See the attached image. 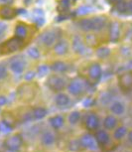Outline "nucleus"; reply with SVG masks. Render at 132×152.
I'll use <instances>...</instances> for the list:
<instances>
[{"mask_svg":"<svg viewBox=\"0 0 132 152\" xmlns=\"http://www.w3.org/2000/svg\"><path fill=\"white\" fill-rule=\"evenodd\" d=\"M58 39V33L56 30H48L43 32L41 35L39 36L38 41L41 43L42 45H44L45 47H52L53 45H55V43Z\"/></svg>","mask_w":132,"mask_h":152,"instance_id":"nucleus-1","label":"nucleus"},{"mask_svg":"<svg viewBox=\"0 0 132 152\" xmlns=\"http://www.w3.org/2000/svg\"><path fill=\"white\" fill-rule=\"evenodd\" d=\"M66 85H67L66 80L60 76H56V75L50 76L47 80V86L49 87V88H51L54 91H63L66 88Z\"/></svg>","mask_w":132,"mask_h":152,"instance_id":"nucleus-2","label":"nucleus"},{"mask_svg":"<svg viewBox=\"0 0 132 152\" xmlns=\"http://www.w3.org/2000/svg\"><path fill=\"white\" fill-rule=\"evenodd\" d=\"M26 66H27V62H26L25 57L22 55L15 56L14 58L10 60V63H9L10 70L14 72L15 74L22 73V72L25 70Z\"/></svg>","mask_w":132,"mask_h":152,"instance_id":"nucleus-3","label":"nucleus"},{"mask_svg":"<svg viewBox=\"0 0 132 152\" xmlns=\"http://www.w3.org/2000/svg\"><path fill=\"white\" fill-rule=\"evenodd\" d=\"M23 144V138L20 134H15V135L10 136L9 138L5 140L4 146L10 151H17Z\"/></svg>","mask_w":132,"mask_h":152,"instance_id":"nucleus-4","label":"nucleus"},{"mask_svg":"<svg viewBox=\"0 0 132 152\" xmlns=\"http://www.w3.org/2000/svg\"><path fill=\"white\" fill-rule=\"evenodd\" d=\"M85 82L79 78L74 79L68 86V90L70 91V94H73V96H79L85 91Z\"/></svg>","mask_w":132,"mask_h":152,"instance_id":"nucleus-5","label":"nucleus"},{"mask_svg":"<svg viewBox=\"0 0 132 152\" xmlns=\"http://www.w3.org/2000/svg\"><path fill=\"white\" fill-rule=\"evenodd\" d=\"M118 84L122 91H132V72H125L118 77Z\"/></svg>","mask_w":132,"mask_h":152,"instance_id":"nucleus-6","label":"nucleus"},{"mask_svg":"<svg viewBox=\"0 0 132 152\" xmlns=\"http://www.w3.org/2000/svg\"><path fill=\"white\" fill-rule=\"evenodd\" d=\"M79 143L82 147H85V149H88V150H96L98 148V144H97L94 136H93L90 133H85L84 134L81 139H79Z\"/></svg>","mask_w":132,"mask_h":152,"instance_id":"nucleus-7","label":"nucleus"},{"mask_svg":"<svg viewBox=\"0 0 132 152\" xmlns=\"http://www.w3.org/2000/svg\"><path fill=\"white\" fill-rule=\"evenodd\" d=\"M22 46H23L22 39L14 37V38H11L10 40H8V41L5 43L3 46V49L6 53H13V52L19 51L20 49L22 48Z\"/></svg>","mask_w":132,"mask_h":152,"instance_id":"nucleus-8","label":"nucleus"},{"mask_svg":"<svg viewBox=\"0 0 132 152\" xmlns=\"http://www.w3.org/2000/svg\"><path fill=\"white\" fill-rule=\"evenodd\" d=\"M88 76L93 82H98L102 76V70L100 65L97 64V63H94V64L91 65L88 69Z\"/></svg>","mask_w":132,"mask_h":152,"instance_id":"nucleus-9","label":"nucleus"},{"mask_svg":"<svg viewBox=\"0 0 132 152\" xmlns=\"http://www.w3.org/2000/svg\"><path fill=\"white\" fill-rule=\"evenodd\" d=\"M99 126V118L96 114L94 113H90L88 114L87 119H85V127L88 128V130L93 131L96 130Z\"/></svg>","mask_w":132,"mask_h":152,"instance_id":"nucleus-10","label":"nucleus"},{"mask_svg":"<svg viewBox=\"0 0 132 152\" xmlns=\"http://www.w3.org/2000/svg\"><path fill=\"white\" fill-rule=\"evenodd\" d=\"M73 48L74 51L77 54H81V55H85L87 53V47L84 41L79 36H74L73 39Z\"/></svg>","mask_w":132,"mask_h":152,"instance_id":"nucleus-11","label":"nucleus"},{"mask_svg":"<svg viewBox=\"0 0 132 152\" xmlns=\"http://www.w3.org/2000/svg\"><path fill=\"white\" fill-rule=\"evenodd\" d=\"M120 37V24L118 22H111L109 26V40L111 42H117Z\"/></svg>","mask_w":132,"mask_h":152,"instance_id":"nucleus-12","label":"nucleus"},{"mask_svg":"<svg viewBox=\"0 0 132 152\" xmlns=\"http://www.w3.org/2000/svg\"><path fill=\"white\" fill-rule=\"evenodd\" d=\"M97 144L100 146H106L110 142V136L106 131L104 130H98L94 135Z\"/></svg>","mask_w":132,"mask_h":152,"instance_id":"nucleus-13","label":"nucleus"},{"mask_svg":"<svg viewBox=\"0 0 132 152\" xmlns=\"http://www.w3.org/2000/svg\"><path fill=\"white\" fill-rule=\"evenodd\" d=\"M54 51L57 55L64 56L68 53L69 51V44L66 40H60L54 45Z\"/></svg>","mask_w":132,"mask_h":152,"instance_id":"nucleus-14","label":"nucleus"},{"mask_svg":"<svg viewBox=\"0 0 132 152\" xmlns=\"http://www.w3.org/2000/svg\"><path fill=\"white\" fill-rule=\"evenodd\" d=\"M16 14H17V10L13 9L10 6L4 5V6L0 7V17L2 19H6V20L13 19L16 16Z\"/></svg>","mask_w":132,"mask_h":152,"instance_id":"nucleus-15","label":"nucleus"},{"mask_svg":"<svg viewBox=\"0 0 132 152\" xmlns=\"http://www.w3.org/2000/svg\"><path fill=\"white\" fill-rule=\"evenodd\" d=\"M41 142L45 146H51L56 142L55 134L51 131H45L41 136Z\"/></svg>","mask_w":132,"mask_h":152,"instance_id":"nucleus-16","label":"nucleus"},{"mask_svg":"<svg viewBox=\"0 0 132 152\" xmlns=\"http://www.w3.org/2000/svg\"><path fill=\"white\" fill-rule=\"evenodd\" d=\"M93 21V31H101L105 26L106 19L102 16H96L91 18Z\"/></svg>","mask_w":132,"mask_h":152,"instance_id":"nucleus-17","label":"nucleus"},{"mask_svg":"<svg viewBox=\"0 0 132 152\" xmlns=\"http://www.w3.org/2000/svg\"><path fill=\"white\" fill-rule=\"evenodd\" d=\"M117 123H118V120L114 115H107L103 120V126L107 130L114 129L116 127Z\"/></svg>","mask_w":132,"mask_h":152,"instance_id":"nucleus-18","label":"nucleus"},{"mask_svg":"<svg viewBox=\"0 0 132 152\" xmlns=\"http://www.w3.org/2000/svg\"><path fill=\"white\" fill-rule=\"evenodd\" d=\"M55 102H56V104L60 107H66V105H68L69 102H70V97H69L66 94L60 93V94H57L56 97H55Z\"/></svg>","mask_w":132,"mask_h":152,"instance_id":"nucleus-19","label":"nucleus"},{"mask_svg":"<svg viewBox=\"0 0 132 152\" xmlns=\"http://www.w3.org/2000/svg\"><path fill=\"white\" fill-rule=\"evenodd\" d=\"M50 124L54 129H60L65 123V120H64V117L61 116V115H56V116H53L51 117L50 120H49Z\"/></svg>","mask_w":132,"mask_h":152,"instance_id":"nucleus-20","label":"nucleus"},{"mask_svg":"<svg viewBox=\"0 0 132 152\" xmlns=\"http://www.w3.org/2000/svg\"><path fill=\"white\" fill-rule=\"evenodd\" d=\"M109 110H110L111 113H112L113 114H115V115H121V114L124 113L125 107H124V104H123L122 102H115L110 105Z\"/></svg>","mask_w":132,"mask_h":152,"instance_id":"nucleus-21","label":"nucleus"},{"mask_svg":"<svg viewBox=\"0 0 132 152\" xmlns=\"http://www.w3.org/2000/svg\"><path fill=\"white\" fill-rule=\"evenodd\" d=\"M77 25L81 28V30L85 31V32H90V31H93V21H91V18L82 19L81 21L77 23Z\"/></svg>","mask_w":132,"mask_h":152,"instance_id":"nucleus-22","label":"nucleus"},{"mask_svg":"<svg viewBox=\"0 0 132 152\" xmlns=\"http://www.w3.org/2000/svg\"><path fill=\"white\" fill-rule=\"evenodd\" d=\"M50 69L52 71L57 72V73H65L68 71L69 66L64 62H55L51 65Z\"/></svg>","mask_w":132,"mask_h":152,"instance_id":"nucleus-23","label":"nucleus"},{"mask_svg":"<svg viewBox=\"0 0 132 152\" xmlns=\"http://www.w3.org/2000/svg\"><path fill=\"white\" fill-rule=\"evenodd\" d=\"M28 34V29L25 25L23 24H18L15 28V36L19 39H24L27 37Z\"/></svg>","mask_w":132,"mask_h":152,"instance_id":"nucleus-24","label":"nucleus"},{"mask_svg":"<svg viewBox=\"0 0 132 152\" xmlns=\"http://www.w3.org/2000/svg\"><path fill=\"white\" fill-rule=\"evenodd\" d=\"M47 113H48V111L44 107H35L32 110V113H31V114H32V116H33L34 119H42V118H44V117L47 115Z\"/></svg>","mask_w":132,"mask_h":152,"instance_id":"nucleus-25","label":"nucleus"},{"mask_svg":"<svg viewBox=\"0 0 132 152\" xmlns=\"http://www.w3.org/2000/svg\"><path fill=\"white\" fill-rule=\"evenodd\" d=\"M127 132H128V130L125 126H119V127H117L116 130L114 131L113 137L116 140H120V139H122L126 134H127Z\"/></svg>","mask_w":132,"mask_h":152,"instance_id":"nucleus-26","label":"nucleus"},{"mask_svg":"<svg viewBox=\"0 0 132 152\" xmlns=\"http://www.w3.org/2000/svg\"><path fill=\"white\" fill-rule=\"evenodd\" d=\"M96 56L100 59H105L110 55V49L107 47H100L96 50Z\"/></svg>","mask_w":132,"mask_h":152,"instance_id":"nucleus-27","label":"nucleus"},{"mask_svg":"<svg viewBox=\"0 0 132 152\" xmlns=\"http://www.w3.org/2000/svg\"><path fill=\"white\" fill-rule=\"evenodd\" d=\"M12 126L10 125V123H8L5 120H2L0 121V132L3 134H8L12 131Z\"/></svg>","mask_w":132,"mask_h":152,"instance_id":"nucleus-28","label":"nucleus"},{"mask_svg":"<svg viewBox=\"0 0 132 152\" xmlns=\"http://www.w3.org/2000/svg\"><path fill=\"white\" fill-rule=\"evenodd\" d=\"M115 10L119 14H125L127 13V2H125L124 0H121L117 4H115Z\"/></svg>","mask_w":132,"mask_h":152,"instance_id":"nucleus-29","label":"nucleus"},{"mask_svg":"<svg viewBox=\"0 0 132 152\" xmlns=\"http://www.w3.org/2000/svg\"><path fill=\"white\" fill-rule=\"evenodd\" d=\"M79 119H81V113L79 111H73L69 115V122L71 124H77L79 121Z\"/></svg>","mask_w":132,"mask_h":152,"instance_id":"nucleus-30","label":"nucleus"},{"mask_svg":"<svg viewBox=\"0 0 132 152\" xmlns=\"http://www.w3.org/2000/svg\"><path fill=\"white\" fill-rule=\"evenodd\" d=\"M49 70H50V68H49L47 65H41V66H39L38 70H37V75H38L39 77H45L48 75Z\"/></svg>","mask_w":132,"mask_h":152,"instance_id":"nucleus-31","label":"nucleus"},{"mask_svg":"<svg viewBox=\"0 0 132 152\" xmlns=\"http://www.w3.org/2000/svg\"><path fill=\"white\" fill-rule=\"evenodd\" d=\"M27 54L32 59H38L40 57V52H39V50L36 47H30L27 50Z\"/></svg>","mask_w":132,"mask_h":152,"instance_id":"nucleus-32","label":"nucleus"},{"mask_svg":"<svg viewBox=\"0 0 132 152\" xmlns=\"http://www.w3.org/2000/svg\"><path fill=\"white\" fill-rule=\"evenodd\" d=\"M70 0H62L60 2V5H59V10L60 11H67L70 7Z\"/></svg>","mask_w":132,"mask_h":152,"instance_id":"nucleus-33","label":"nucleus"},{"mask_svg":"<svg viewBox=\"0 0 132 152\" xmlns=\"http://www.w3.org/2000/svg\"><path fill=\"white\" fill-rule=\"evenodd\" d=\"M91 11V8L90 7H88V6H82L79 7V9L77 10V15H85V14H88Z\"/></svg>","mask_w":132,"mask_h":152,"instance_id":"nucleus-34","label":"nucleus"},{"mask_svg":"<svg viewBox=\"0 0 132 152\" xmlns=\"http://www.w3.org/2000/svg\"><path fill=\"white\" fill-rule=\"evenodd\" d=\"M85 40H87V44L90 46H93L94 44H96V38L93 34H88V35L85 37Z\"/></svg>","mask_w":132,"mask_h":152,"instance_id":"nucleus-35","label":"nucleus"},{"mask_svg":"<svg viewBox=\"0 0 132 152\" xmlns=\"http://www.w3.org/2000/svg\"><path fill=\"white\" fill-rule=\"evenodd\" d=\"M7 78V69L3 65H0V81Z\"/></svg>","mask_w":132,"mask_h":152,"instance_id":"nucleus-36","label":"nucleus"},{"mask_svg":"<svg viewBox=\"0 0 132 152\" xmlns=\"http://www.w3.org/2000/svg\"><path fill=\"white\" fill-rule=\"evenodd\" d=\"M34 77H35V73H34L33 71H29L25 74L24 79L26 80V81H31V80L34 79Z\"/></svg>","mask_w":132,"mask_h":152,"instance_id":"nucleus-37","label":"nucleus"},{"mask_svg":"<svg viewBox=\"0 0 132 152\" xmlns=\"http://www.w3.org/2000/svg\"><path fill=\"white\" fill-rule=\"evenodd\" d=\"M33 16H34V19L39 18V17H43V10L42 9H35L33 12Z\"/></svg>","mask_w":132,"mask_h":152,"instance_id":"nucleus-38","label":"nucleus"},{"mask_svg":"<svg viewBox=\"0 0 132 152\" xmlns=\"http://www.w3.org/2000/svg\"><path fill=\"white\" fill-rule=\"evenodd\" d=\"M7 30V25L3 22H0V37H1Z\"/></svg>","mask_w":132,"mask_h":152,"instance_id":"nucleus-39","label":"nucleus"},{"mask_svg":"<svg viewBox=\"0 0 132 152\" xmlns=\"http://www.w3.org/2000/svg\"><path fill=\"white\" fill-rule=\"evenodd\" d=\"M34 21L36 22V24L38 25V26H41V25L44 24V18H43V17H39V18H35V19H34Z\"/></svg>","mask_w":132,"mask_h":152,"instance_id":"nucleus-40","label":"nucleus"},{"mask_svg":"<svg viewBox=\"0 0 132 152\" xmlns=\"http://www.w3.org/2000/svg\"><path fill=\"white\" fill-rule=\"evenodd\" d=\"M7 104V99L5 96H0V107Z\"/></svg>","mask_w":132,"mask_h":152,"instance_id":"nucleus-41","label":"nucleus"},{"mask_svg":"<svg viewBox=\"0 0 132 152\" xmlns=\"http://www.w3.org/2000/svg\"><path fill=\"white\" fill-rule=\"evenodd\" d=\"M127 13L132 14V0H130L127 3Z\"/></svg>","mask_w":132,"mask_h":152,"instance_id":"nucleus-42","label":"nucleus"},{"mask_svg":"<svg viewBox=\"0 0 132 152\" xmlns=\"http://www.w3.org/2000/svg\"><path fill=\"white\" fill-rule=\"evenodd\" d=\"M107 1H108V3L111 4V5H115V4L118 3V2L121 1V0H107Z\"/></svg>","mask_w":132,"mask_h":152,"instance_id":"nucleus-43","label":"nucleus"},{"mask_svg":"<svg viewBox=\"0 0 132 152\" xmlns=\"http://www.w3.org/2000/svg\"><path fill=\"white\" fill-rule=\"evenodd\" d=\"M1 3H4V4H10L13 2V0H0Z\"/></svg>","mask_w":132,"mask_h":152,"instance_id":"nucleus-44","label":"nucleus"},{"mask_svg":"<svg viewBox=\"0 0 132 152\" xmlns=\"http://www.w3.org/2000/svg\"><path fill=\"white\" fill-rule=\"evenodd\" d=\"M128 141L132 144V130H130L128 132Z\"/></svg>","mask_w":132,"mask_h":152,"instance_id":"nucleus-45","label":"nucleus"}]
</instances>
